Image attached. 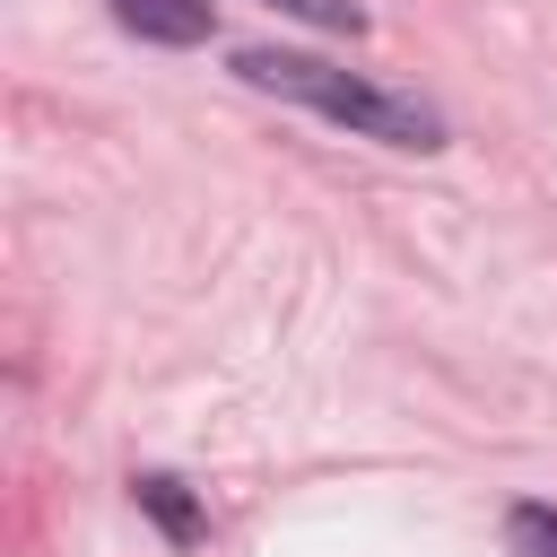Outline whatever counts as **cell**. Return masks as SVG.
Returning a JSON list of instances; mask_svg holds the SVG:
<instances>
[{"label": "cell", "mask_w": 557, "mask_h": 557, "mask_svg": "<svg viewBox=\"0 0 557 557\" xmlns=\"http://www.w3.org/2000/svg\"><path fill=\"white\" fill-rule=\"evenodd\" d=\"M270 9H287V17H305V26H322V35H357V26H366L357 0H270Z\"/></svg>", "instance_id": "5b68a950"}, {"label": "cell", "mask_w": 557, "mask_h": 557, "mask_svg": "<svg viewBox=\"0 0 557 557\" xmlns=\"http://www.w3.org/2000/svg\"><path fill=\"white\" fill-rule=\"evenodd\" d=\"M139 505L157 513L165 540H200V505L183 496V479H139Z\"/></svg>", "instance_id": "3957f363"}, {"label": "cell", "mask_w": 557, "mask_h": 557, "mask_svg": "<svg viewBox=\"0 0 557 557\" xmlns=\"http://www.w3.org/2000/svg\"><path fill=\"white\" fill-rule=\"evenodd\" d=\"M505 540H513V557H557V505H513Z\"/></svg>", "instance_id": "277c9868"}, {"label": "cell", "mask_w": 557, "mask_h": 557, "mask_svg": "<svg viewBox=\"0 0 557 557\" xmlns=\"http://www.w3.org/2000/svg\"><path fill=\"white\" fill-rule=\"evenodd\" d=\"M113 17L148 44H200L209 35V0H113Z\"/></svg>", "instance_id": "7a4b0ae2"}, {"label": "cell", "mask_w": 557, "mask_h": 557, "mask_svg": "<svg viewBox=\"0 0 557 557\" xmlns=\"http://www.w3.org/2000/svg\"><path fill=\"white\" fill-rule=\"evenodd\" d=\"M235 70H244L252 87H270V96L313 104L322 122H339V131H357V139H383V148H444V122H435L418 96H392V87L339 70V61H313V52H244Z\"/></svg>", "instance_id": "6da1fadb"}]
</instances>
